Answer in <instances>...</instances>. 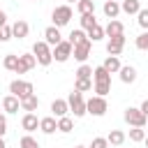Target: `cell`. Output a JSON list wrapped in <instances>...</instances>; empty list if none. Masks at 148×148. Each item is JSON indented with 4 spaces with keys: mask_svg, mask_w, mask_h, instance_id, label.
<instances>
[{
    "mask_svg": "<svg viewBox=\"0 0 148 148\" xmlns=\"http://www.w3.org/2000/svg\"><path fill=\"white\" fill-rule=\"evenodd\" d=\"M32 53H35V58H37V62H39L42 67H49V65L53 62V49H51L46 42H35Z\"/></svg>",
    "mask_w": 148,
    "mask_h": 148,
    "instance_id": "cell-1",
    "label": "cell"
},
{
    "mask_svg": "<svg viewBox=\"0 0 148 148\" xmlns=\"http://www.w3.org/2000/svg\"><path fill=\"white\" fill-rule=\"evenodd\" d=\"M67 104H69V111L74 113V118H81V116H86V113H88V106H86L83 92H79V90L69 92V97H67Z\"/></svg>",
    "mask_w": 148,
    "mask_h": 148,
    "instance_id": "cell-2",
    "label": "cell"
},
{
    "mask_svg": "<svg viewBox=\"0 0 148 148\" xmlns=\"http://www.w3.org/2000/svg\"><path fill=\"white\" fill-rule=\"evenodd\" d=\"M86 106H88V113L90 116H104L106 113V109H109V104H106V97H102V95H95V97H90L88 102H86Z\"/></svg>",
    "mask_w": 148,
    "mask_h": 148,
    "instance_id": "cell-3",
    "label": "cell"
},
{
    "mask_svg": "<svg viewBox=\"0 0 148 148\" xmlns=\"http://www.w3.org/2000/svg\"><path fill=\"white\" fill-rule=\"evenodd\" d=\"M51 18H53V25H58V28L67 25L69 18H72V7H69V5H60V7H56V9L51 12Z\"/></svg>",
    "mask_w": 148,
    "mask_h": 148,
    "instance_id": "cell-4",
    "label": "cell"
},
{
    "mask_svg": "<svg viewBox=\"0 0 148 148\" xmlns=\"http://www.w3.org/2000/svg\"><path fill=\"white\" fill-rule=\"evenodd\" d=\"M9 92H12V95H16L18 99H23V97L32 95V92H35V88H32V83H30V81H21V79H16V81H12V83H9Z\"/></svg>",
    "mask_w": 148,
    "mask_h": 148,
    "instance_id": "cell-5",
    "label": "cell"
},
{
    "mask_svg": "<svg viewBox=\"0 0 148 148\" xmlns=\"http://www.w3.org/2000/svg\"><path fill=\"white\" fill-rule=\"evenodd\" d=\"M125 120H127L132 127H143V125L148 123V118L143 116V111L136 109V106H127V109H125Z\"/></svg>",
    "mask_w": 148,
    "mask_h": 148,
    "instance_id": "cell-6",
    "label": "cell"
},
{
    "mask_svg": "<svg viewBox=\"0 0 148 148\" xmlns=\"http://www.w3.org/2000/svg\"><path fill=\"white\" fill-rule=\"evenodd\" d=\"M72 51H74V46H72V42L67 39H62L60 44H56L53 46V60H58V62H65V60H69L72 58Z\"/></svg>",
    "mask_w": 148,
    "mask_h": 148,
    "instance_id": "cell-7",
    "label": "cell"
},
{
    "mask_svg": "<svg viewBox=\"0 0 148 148\" xmlns=\"http://www.w3.org/2000/svg\"><path fill=\"white\" fill-rule=\"evenodd\" d=\"M37 65V58H35V53H21L18 56V67H16V72L14 74H25L28 69H32Z\"/></svg>",
    "mask_w": 148,
    "mask_h": 148,
    "instance_id": "cell-8",
    "label": "cell"
},
{
    "mask_svg": "<svg viewBox=\"0 0 148 148\" xmlns=\"http://www.w3.org/2000/svg\"><path fill=\"white\" fill-rule=\"evenodd\" d=\"M90 46H92V42H90V39H86V42H81V44H74L72 56H74L79 62H86V60H88V56H90Z\"/></svg>",
    "mask_w": 148,
    "mask_h": 148,
    "instance_id": "cell-9",
    "label": "cell"
},
{
    "mask_svg": "<svg viewBox=\"0 0 148 148\" xmlns=\"http://www.w3.org/2000/svg\"><path fill=\"white\" fill-rule=\"evenodd\" d=\"M44 42H46L49 46H56V44H60V42H62L60 28H58V25H49V28L44 30Z\"/></svg>",
    "mask_w": 148,
    "mask_h": 148,
    "instance_id": "cell-10",
    "label": "cell"
},
{
    "mask_svg": "<svg viewBox=\"0 0 148 148\" xmlns=\"http://www.w3.org/2000/svg\"><path fill=\"white\" fill-rule=\"evenodd\" d=\"M125 46V35H118V37H109V44H106V53L109 56H120Z\"/></svg>",
    "mask_w": 148,
    "mask_h": 148,
    "instance_id": "cell-11",
    "label": "cell"
},
{
    "mask_svg": "<svg viewBox=\"0 0 148 148\" xmlns=\"http://www.w3.org/2000/svg\"><path fill=\"white\" fill-rule=\"evenodd\" d=\"M104 32H106V37H118V35H125V25L120 21H116V18H109Z\"/></svg>",
    "mask_w": 148,
    "mask_h": 148,
    "instance_id": "cell-12",
    "label": "cell"
},
{
    "mask_svg": "<svg viewBox=\"0 0 148 148\" xmlns=\"http://www.w3.org/2000/svg\"><path fill=\"white\" fill-rule=\"evenodd\" d=\"M21 127H23V130L30 134V132H35V130L39 127V118H37V116L30 111V113H25V116L21 118Z\"/></svg>",
    "mask_w": 148,
    "mask_h": 148,
    "instance_id": "cell-13",
    "label": "cell"
},
{
    "mask_svg": "<svg viewBox=\"0 0 148 148\" xmlns=\"http://www.w3.org/2000/svg\"><path fill=\"white\" fill-rule=\"evenodd\" d=\"M28 32H30V25L25 23V21H14L12 23V35L16 37V39H23V37H28Z\"/></svg>",
    "mask_w": 148,
    "mask_h": 148,
    "instance_id": "cell-14",
    "label": "cell"
},
{
    "mask_svg": "<svg viewBox=\"0 0 148 148\" xmlns=\"http://www.w3.org/2000/svg\"><path fill=\"white\" fill-rule=\"evenodd\" d=\"M92 79H95V83H111V72L104 65H97L92 69Z\"/></svg>",
    "mask_w": 148,
    "mask_h": 148,
    "instance_id": "cell-15",
    "label": "cell"
},
{
    "mask_svg": "<svg viewBox=\"0 0 148 148\" xmlns=\"http://www.w3.org/2000/svg\"><path fill=\"white\" fill-rule=\"evenodd\" d=\"M2 109H5L7 113H18V109H21V99H18L16 95H7V97L2 99Z\"/></svg>",
    "mask_w": 148,
    "mask_h": 148,
    "instance_id": "cell-16",
    "label": "cell"
},
{
    "mask_svg": "<svg viewBox=\"0 0 148 148\" xmlns=\"http://www.w3.org/2000/svg\"><path fill=\"white\" fill-rule=\"evenodd\" d=\"M67 111H69V104H67V99H53V102H51V113H53L56 118H62V116H67Z\"/></svg>",
    "mask_w": 148,
    "mask_h": 148,
    "instance_id": "cell-17",
    "label": "cell"
},
{
    "mask_svg": "<svg viewBox=\"0 0 148 148\" xmlns=\"http://www.w3.org/2000/svg\"><path fill=\"white\" fill-rule=\"evenodd\" d=\"M39 130H42L44 134H53V132L58 130V120H56V116H46V118H39Z\"/></svg>",
    "mask_w": 148,
    "mask_h": 148,
    "instance_id": "cell-18",
    "label": "cell"
},
{
    "mask_svg": "<svg viewBox=\"0 0 148 148\" xmlns=\"http://www.w3.org/2000/svg\"><path fill=\"white\" fill-rule=\"evenodd\" d=\"M120 12H123V9H120V2H118V0H106V2H104V16H106V18H116Z\"/></svg>",
    "mask_w": 148,
    "mask_h": 148,
    "instance_id": "cell-19",
    "label": "cell"
},
{
    "mask_svg": "<svg viewBox=\"0 0 148 148\" xmlns=\"http://www.w3.org/2000/svg\"><path fill=\"white\" fill-rule=\"evenodd\" d=\"M118 74H120V81H123V83H134V81H136V69H134L132 65H123Z\"/></svg>",
    "mask_w": 148,
    "mask_h": 148,
    "instance_id": "cell-20",
    "label": "cell"
},
{
    "mask_svg": "<svg viewBox=\"0 0 148 148\" xmlns=\"http://www.w3.org/2000/svg\"><path fill=\"white\" fill-rule=\"evenodd\" d=\"M37 106H39V99H37V95H35V92L21 99V109H23L25 113H30V111H37Z\"/></svg>",
    "mask_w": 148,
    "mask_h": 148,
    "instance_id": "cell-21",
    "label": "cell"
},
{
    "mask_svg": "<svg viewBox=\"0 0 148 148\" xmlns=\"http://www.w3.org/2000/svg\"><path fill=\"white\" fill-rule=\"evenodd\" d=\"M120 9L125 14H139L141 5H139V0H120Z\"/></svg>",
    "mask_w": 148,
    "mask_h": 148,
    "instance_id": "cell-22",
    "label": "cell"
},
{
    "mask_svg": "<svg viewBox=\"0 0 148 148\" xmlns=\"http://www.w3.org/2000/svg\"><path fill=\"white\" fill-rule=\"evenodd\" d=\"M106 139H109V146H120V143H125L127 136H125V132H120V130H111Z\"/></svg>",
    "mask_w": 148,
    "mask_h": 148,
    "instance_id": "cell-23",
    "label": "cell"
},
{
    "mask_svg": "<svg viewBox=\"0 0 148 148\" xmlns=\"http://www.w3.org/2000/svg\"><path fill=\"white\" fill-rule=\"evenodd\" d=\"M102 65H104V67H106V69H109L111 74L120 72V67H123V65H120V60H118V56H109V58H106V60H104Z\"/></svg>",
    "mask_w": 148,
    "mask_h": 148,
    "instance_id": "cell-24",
    "label": "cell"
},
{
    "mask_svg": "<svg viewBox=\"0 0 148 148\" xmlns=\"http://www.w3.org/2000/svg\"><path fill=\"white\" fill-rule=\"evenodd\" d=\"M86 39H88V35H86L83 28H76V30L69 32V42H72V46H74V44H81V42H86Z\"/></svg>",
    "mask_w": 148,
    "mask_h": 148,
    "instance_id": "cell-25",
    "label": "cell"
},
{
    "mask_svg": "<svg viewBox=\"0 0 148 148\" xmlns=\"http://www.w3.org/2000/svg\"><path fill=\"white\" fill-rule=\"evenodd\" d=\"M2 65H5V69L16 72V67H18V56H16V53H7L5 60H2Z\"/></svg>",
    "mask_w": 148,
    "mask_h": 148,
    "instance_id": "cell-26",
    "label": "cell"
},
{
    "mask_svg": "<svg viewBox=\"0 0 148 148\" xmlns=\"http://www.w3.org/2000/svg\"><path fill=\"white\" fill-rule=\"evenodd\" d=\"M72 127H74V120H72L69 116H62V118H58V132L67 134V132H72Z\"/></svg>",
    "mask_w": 148,
    "mask_h": 148,
    "instance_id": "cell-27",
    "label": "cell"
},
{
    "mask_svg": "<svg viewBox=\"0 0 148 148\" xmlns=\"http://www.w3.org/2000/svg\"><path fill=\"white\" fill-rule=\"evenodd\" d=\"M92 25H97L95 12H90V14H81V28H83V30H90Z\"/></svg>",
    "mask_w": 148,
    "mask_h": 148,
    "instance_id": "cell-28",
    "label": "cell"
},
{
    "mask_svg": "<svg viewBox=\"0 0 148 148\" xmlns=\"http://www.w3.org/2000/svg\"><path fill=\"white\" fill-rule=\"evenodd\" d=\"M104 35H106V32H104V28H102L99 23H97V25H92V28L88 30V39H90V42H99Z\"/></svg>",
    "mask_w": 148,
    "mask_h": 148,
    "instance_id": "cell-29",
    "label": "cell"
},
{
    "mask_svg": "<svg viewBox=\"0 0 148 148\" xmlns=\"http://www.w3.org/2000/svg\"><path fill=\"white\" fill-rule=\"evenodd\" d=\"M76 9H79V14H90V12H95V2L92 0H79Z\"/></svg>",
    "mask_w": 148,
    "mask_h": 148,
    "instance_id": "cell-30",
    "label": "cell"
},
{
    "mask_svg": "<svg viewBox=\"0 0 148 148\" xmlns=\"http://www.w3.org/2000/svg\"><path fill=\"white\" fill-rule=\"evenodd\" d=\"M18 148H39V141H37L35 136L25 134V136H21V141H18Z\"/></svg>",
    "mask_w": 148,
    "mask_h": 148,
    "instance_id": "cell-31",
    "label": "cell"
},
{
    "mask_svg": "<svg viewBox=\"0 0 148 148\" xmlns=\"http://www.w3.org/2000/svg\"><path fill=\"white\" fill-rule=\"evenodd\" d=\"M74 90H79V92L92 90V79H76V83H74Z\"/></svg>",
    "mask_w": 148,
    "mask_h": 148,
    "instance_id": "cell-32",
    "label": "cell"
},
{
    "mask_svg": "<svg viewBox=\"0 0 148 148\" xmlns=\"http://www.w3.org/2000/svg\"><path fill=\"white\" fill-rule=\"evenodd\" d=\"M130 141H146V130L143 127H132L130 130Z\"/></svg>",
    "mask_w": 148,
    "mask_h": 148,
    "instance_id": "cell-33",
    "label": "cell"
},
{
    "mask_svg": "<svg viewBox=\"0 0 148 148\" xmlns=\"http://www.w3.org/2000/svg\"><path fill=\"white\" fill-rule=\"evenodd\" d=\"M90 76H92V67L86 65V62H81V67L76 69V79H90Z\"/></svg>",
    "mask_w": 148,
    "mask_h": 148,
    "instance_id": "cell-34",
    "label": "cell"
},
{
    "mask_svg": "<svg viewBox=\"0 0 148 148\" xmlns=\"http://www.w3.org/2000/svg\"><path fill=\"white\" fill-rule=\"evenodd\" d=\"M134 44H136V49H139V51H148V30H143V32L136 37V42H134Z\"/></svg>",
    "mask_w": 148,
    "mask_h": 148,
    "instance_id": "cell-35",
    "label": "cell"
},
{
    "mask_svg": "<svg viewBox=\"0 0 148 148\" xmlns=\"http://www.w3.org/2000/svg\"><path fill=\"white\" fill-rule=\"evenodd\" d=\"M14 35H12V25H0V42H9Z\"/></svg>",
    "mask_w": 148,
    "mask_h": 148,
    "instance_id": "cell-36",
    "label": "cell"
},
{
    "mask_svg": "<svg viewBox=\"0 0 148 148\" xmlns=\"http://www.w3.org/2000/svg\"><path fill=\"white\" fill-rule=\"evenodd\" d=\"M95 92L102 95V97H106L111 92V83H95Z\"/></svg>",
    "mask_w": 148,
    "mask_h": 148,
    "instance_id": "cell-37",
    "label": "cell"
},
{
    "mask_svg": "<svg viewBox=\"0 0 148 148\" xmlns=\"http://www.w3.org/2000/svg\"><path fill=\"white\" fill-rule=\"evenodd\" d=\"M90 148H109V139L106 136H95L92 143H90Z\"/></svg>",
    "mask_w": 148,
    "mask_h": 148,
    "instance_id": "cell-38",
    "label": "cell"
},
{
    "mask_svg": "<svg viewBox=\"0 0 148 148\" xmlns=\"http://www.w3.org/2000/svg\"><path fill=\"white\" fill-rule=\"evenodd\" d=\"M136 16H139V18H136V21H139V25H141L143 30H148V9H141Z\"/></svg>",
    "mask_w": 148,
    "mask_h": 148,
    "instance_id": "cell-39",
    "label": "cell"
},
{
    "mask_svg": "<svg viewBox=\"0 0 148 148\" xmlns=\"http://www.w3.org/2000/svg\"><path fill=\"white\" fill-rule=\"evenodd\" d=\"M7 134V118L0 113V136H5Z\"/></svg>",
    "mask_w": 148,
    "mask_h": 148,
    "instance_id": "cell-40",
    "label": "cell"
},
{
    "mask_svg": "<svg viewBox=\"0 0 148 148\" xmlns=\"http://www.w3.org/2000/svg\"><path fill=\"white\" fill-rule=\"evenodd\" d=\"M139 109H141V111H143V116H146V118H148V99H143V102H141V106H139Z\"/></svg>",
    "mask_w": 148,
    "mask_h": 148,
    "instance_id": "cell-41",
    "label": "cell"
},
{
    "mask_svg": "<svg viewBox=\"0 0 148 148\" xmlns=\"http://www.w3.org/2000/svg\"><path fill=\"white\" fill-rule=\"evenodd\" d=\"M0 148H7V143H5V139L0 136Z\"/></svg>",
    "mask_w": 148,
    "mask_h": 148,
    "instance_id": "cell-42",
    "label": "cell"
},
{
    "mask_svg": "<svg viewBox=\"0 0 148 148\" xmlns=\"http://www.w3.org/2000/svg\"><path fill=\"white\" fill-rule=\"evenodd\" d=\"M67 2H69V5H72V2H79V0H67Z\"/></svg>",
    "mask_w": 148,
    "mask_h": 148,
    "instance_id": "cell-43",
    "label": "cell"
},
{
    "mask_svg": "<svg viewBox=\"0 0 148 148\" xmlns=\"http://www.w3.org/2000/svg\"><path fill=\"white\" fill-rule=\"evenodd\" d=\"M146 148H148V136H146Z\"/></svg>",
    "mask_w": 148,
    "mask_h": 148,
    "instance_id": "cell-44",
    "label": "cell"
},
{
    "mask_svg": "<svg viewBox=\"0 0 148 148\" xmlns=\"http://www.w3.org/2000/svg\"><path fill=\"white\" fill-rule=\"evenodd\" d=\"M76 148H86V146H76Z\"/></svg>",
    "mask_w": 148,
    "mask_h": 148,
    "instance_id": "cell-45",
    "label": "cell"
},
{
    "mask_svg": "<svg viewBox=\"0 0 148 148\" xmlns=\"http://www.w3.org/2000/svg\"><path fill=\"white\" fill-rule=\"evenodd\" d=\"M0 14H5V12H2V9H0Z\"/></svg>",
    "mask_w": 148,
    "mask_h": 148,
    "instance_id": "cell-46",
    "label": "cell"
},
{
    "mask_svg": "<svg viewBox=\"0 0 148 148\" xmlns=\"http://www.w3.org/2000/svg\"><path fill=\"white\" fill-rule=\"evenodd\" d=\"M35 2H39V0H35Z\"/></svg>",
    "mask_w": 148,
    "mask_h": 148,
    "instance_id": "cell-47",
    "label": "cell"
}]
</instances>
